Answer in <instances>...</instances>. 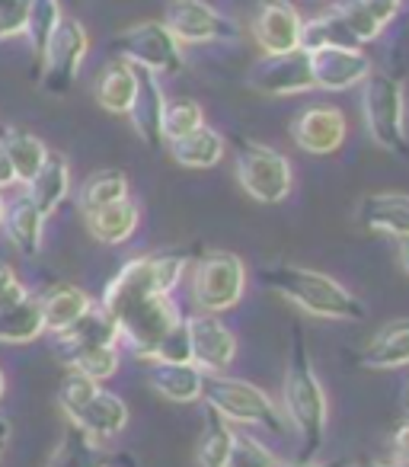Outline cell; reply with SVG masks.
Instances as JSON below:
<instances>
[{"label":"cell","instance_id":"6da1fadb","mask_svg":"<svg viewBox=\"0 0 409 467\" xmlns=\"http://www.w3.org/2000/svg\"><path fill=\"white\" fill-rule=\"evenodd\" d=\"M186 256L182 254H154L138 256L118 269L116 279L106 285L103 311L112 317L118 339L138 358H154L157 346L182 324L179 307L169 301V292L182 279Z\"/></svg>","mask_w":409,"mask_h":467},{"label":"cell","instance_id":"7a4b0ae2","mask_svg":"<svg viewBox=\"0 0 409 467\" xmlns=\"http://www.w3.org/2000/svg\"><path fill=\"white\" fill-rule=\"evenodd\" d=\"M262 282H266L269 288H275L281 298L294 301L301 311L313 314V317H323V320H362L364 317V305L355 295H349L339 282H332L330 275H323V273H313V269L281 263V266L262 269Z\"/></svg>","mask_w":409,"mask_h":467},{"label":"cell","instance_id":"3957f363","mask_svg":"<svg viewBox=\"0 0 409 467\" xmlns=\"http://www.w3.org/2000/svg\"><path fill=\"white\" fill-rule=\"evenodd\" d=\"M285 407L291 416L294 429L301 435V458L311 461L323 445L326 432V397L320 388L317 375L311 368V358L301 343V333L294 330V349L291 362H288V378H285Z\"/></svg>","mask_w":409,"mask_h":467},{"label":"cell","instance_id":"277c9868","mask_svg":"<svg viewBox=\"0 0 409 467\" xmlns=\"http://www.w3.org/2000/svg\"><path fill=\"white\" fill-rule=\"evenodd\" d=\"M58 403L71 420V426H77L80 432H87L97 441L116 439L128 426V407L116 394L103 390L97 381L77 375V371H71L61 381Z\"/></svg>","mask_w":409,"mask_h":467},{"label":"cell","instance_id":"5b68a950","mask_svg":"<svg viewBox=\"0 0 409 467\" xmlns=\"http://www.w3.org/2000/svg\"><path fill=\"white\" fill-rule=\"evenodd\" d=\"M362 112L368 135L390 154H409L406 135V106H403L400 80L387 74H368L362 90Z\"/></svg>","mask_w":409,"mask_h":467},{"label":"cell","instance_id":"8992f818","mask_svg":"<svg viewBox=\"0 0 409 467\" xmlns=\"http://www.w3.org/2000/svg\"><path fill=\"white\" fill-rule=\"evenodd\" d=\"M201 394L205 400L211 403L221 420H230V422H260V426L272 429L279 432L281 429V416L275 410V403L262 394L260 388L247 381H234V378H201Z\"/></svg>","mask_w":409,"mask_h":467},{"label":"cell","instance_id":"52a82bcc","mask_svg":"<svg viewBox=\"0 0 409 467\" xmlns=\"http://www.w3.org/2000/svg\"><path fill=\"white\" fill-rule=\"evenodd\" d=\"M237 180L256 202L275 205L291 192V163L266 144L240 141L237 144Z\"/></svg>","mask_w":409,"mask_h":467},{"label":"cell","instance_id":"ba28073f","mask_svg":"<svg viewBox=\"0 0 409 467\" xmlns=\"http://www.w3.org/2000/svg\"><path fill=\"white\" fill-rule=\"evenodd\" d=\"M247 288V269L230 254H209L195 263L192 273V298L205 314L230 311L243 298Z\"/></svg>","mask_w":409,"mask_h":467},{"label":"cell","instance_id":"9c48e42d","mask_svg":"<svg viewBox=\"0 0 409 467\" xmlns=\"http://www.w3.org/2000/svg\"><path fill=\"white\" fill-rule=\"evenodd\" d=\"M116 52L131 67L150 74H176L182 67V46L163 23L144 20L116 36Z\"/></svg>","mask_w":409,"mask_h":467},{"label":"cell","instance_id":"30bf717a","mask_svg":"<svg viewBox=\"0 0 409 467\" xmlns=\"http://www.w3.org/2000/svg\"><path fill=\"white\" fill-rule=\"evenodd\" d=\"M87 52H90V36H87L84 23L61 20L39 58L42 90L55 93V97L71 90V87L77 84V74H80V65H84Z\"/></svg>","mask_w":409,"mask_h":467},{"label":"cell","instance_id":"8fae6325","mask_svg":"<svg viewBox=\"0 0 409 467\" xmlns=\"http://www.w3.org/2000/svg\"><path fill=\"white\" fill-rule=\"evenodd\" d=\"M163 26L179 46H205V42H234L237 26L218 14L205 0H173L163 16Z\"/></svg>","mask_w":409,"mask_h":467},{"label":"cell","instance_id":"7c38bea8","mask_svg":"<svg viewBox=\"0 0 409 467\" xmlns=\"http://www.w3.org/2000/svg\"><path fill=\"white\" fill-rule=\"evenodd\" d=\"M250 87L262 97H298V93L313 90L311 58L304 48H294L285 55H266L256 61L250 74Z\"/></svg>","mask_w":409,"mask_h":467},{"label":"cell","instance_id":"4fadbf2b","mask_svg":"<svg viewBox=\"0 0 409 467\" xmlns=\"http://www.w3.org/2000/svg\"><path fill=\"white\" fill-rule=\"evenodd\" d=\"M189 349H192V365L205 371H224L237 356V339L215 314H195L186 320Z\"/></svg>","mask_w":409,"mask_h":467},{"label":"cell","instance_id":"5bb4252c","mask_svg":"<svg viewBox=\"0 0 409 467\" xmlns=\"http://www.w3.org/2000/svg\"><path fill=\"white\" fill-rule=\"evenodd\" d=\"M307 58H311L313 87H323V90H349L371 74V61L358 48H313L307 52Z\"/></svg>","mask_w":409,"mask_h":467},{"label":"cell","instance_id":"9a60e30c","mask_svg":"<svg viewBox=\"0 0 409 467\" xmlns=\"http://www.w3.org/2000/svg\"><path fill=\"white\" fill-rule=\"evenodd\" d=\"M291 138L307 154H332L345 141V116L332 106H313L294 119Z\"/></svg>","mask_w":409,"mask_h":467},{"label":"cell","instance_id":"2e32d148","mask_svg":"<svg viewBox=\"0 0 409 467\" xmlns=\"http://www.w3.org/2000/svg\"><path fill=\"white\" fill-rule=\"evenodd\" d=\"M135 74H138V90H135V99H131L128 119H131V125H135L138 138H141L148 148H160V144H163V109H167V97H163L157 74L141 71V67H135Z\"/></svg>","mask_w":409,"mask_h":467},{"label":"cell","instance_id":"e0dca14e","mask_svg":"<svg viewBox=\"0 0 409 467\" xmlns=\"http://www.w3.org/2000/svg\"><path fill=\"white\" fill-rule=\"evenodd\" d=\"M301 29L304 20L285 0H269L256 16V42L266 48V55H285L301 48Z\"/></svg>","mask_w":409,"mask_h":467},{"label":"cell","instance_id":"ac0fdd59","mask_svg":"<svg viewBox=\"0 0 409 467\" xmlns=\"http://www.w3.org/2000/svg\"><path fill=\"white\" fill-rule=\"evenodd\" d=\"M116 343H118L116 324H112L109 314L97 305L80 320H74L67 330L55 333V352H58L61 362H67V358L77 356V352L90 349V346H116Z\"/></svg>","mask_w":409,"mask_h":467},{"label":"cell","instance_id":"d6986e66","mask_svg":"<svg viewBox=\"0 0 409 467\" xmlns=\"http://www.w3.org/2000/svg\"><path fill=\"white\" fill-rule=\"evenodd\" d=\"M71 192V167H67L65 154L58 150H48L46 161H42L39 173L26 182V195L33 199V205L39 208L42 214H55L61 208V202Z\"/></svg>","mask_w":409,"mask_h":467},{"label":"cell","instance_id":"ffe728a7","mask_svg":"<svg viewBox=\"0 0 409 467\" xmlns=\"http://www.w3.org/2000/svg\"><path fill=\"white\" fill-rule=\"evenodd\" d=\"M358 218L371 231L390 234V237H400L409 241V195L403 192H377L368 195L358 208Z\"/></svg>","mask_w":409,"mask_h":467},{"label":"cell","instance_id":"44dd1931","mask_svg":"<svg viewBox=\"0 0 409 467\" xmlns=\"http://www.w3.org/2000/svg\"><path fill=\"white\" fill-rule=\"evenodd\" d=\"M4 231H7L10 244L20 250L23 256H36L42 250V227H46V214L33 205L29 195H20L4 208Z\"/></svg>","mask_w":409,"mask_h":467},{"label":"cell","instance_id":"7402d4cb","mask_svg":"<svg viewBox=\"0 0 409 467\" xmlns=\"http://www.w3.org/2000/svg\"><path fill=\"white\" fill-rule=\"evenodd\" d=\"M201 371L192 362H150L148 381L157 394L176 403H192L201 397Z\"/></svg>","mask_w":409,"mask_h":467},{"label":"cell","instance_id":"603a6c76","mask_svg":"<svg viewBox=\"0 0 409 467\" xmlns=\"http://www.w3.org/2000/svg\"><path fill=\"white\" fill-rule=\"evenodd\" d=\"M0 148H4L7 161L14 163L16 182H23V186L39 173L42 161H46V154H48L42 138H36L33 131L20 129V125H4V129H0Z\"/></svg>","mask_w":409,"mask_h":467},{"label":"cell","instance_id":"cb8c5ba5","mask_svg":"<svg viewBox=\"0 0 409 467\" xmlns=\"http://www.w3.org/2000/svg\"><path fill=\"white\" fill-rule=\"evenodd\" d=\"M87 231L97 237L99 244H125L131 234L138 231V205L131 199H122V202H112V205H103L97 212H87Z\"/></svg>","mask_w":409,"mask_h":467},{"label":"cell","instance_id":"d4e9b609","mask_svg":"<svg viewBox=\"0 0 409 467\" xmlns=\"http://www.w3.org/2000/svg\"><path fill=\"white\" fill-rule=\"evenodd\" d=\"M46 333L39 298L26 295L10 307H0V346H29Z\"/></svg>","mask_w":409,"mask_h":467},{"label":"cell","instance_id":"484cf974","mask_svg":"<svg viewBox=\"0 0 409 467\" xmlns=\"http://www.w3.org/2000/svg\"><path fill=\"white\" fill-rule=\"evenodd\" d=\"M138 90V74L128 61H112L99 71L97 84H93V93H97V103L103 109L116 112V116H128L131 99H135Z\"/></svg>","mask_w":409,"mask_h":467},{"label":"cell","instance_id":"4316f807","mask_svg":"<svg viewBox=\"0 0 409 467\" xmlns=\"http://www.w3.org/2000/svg\"><path fill=\"white\" fill-rule=\"evenodd\" d=\"M112 464H116V458L97 439L80 432L77 426H67L46 467H112Z\"/></svg>","mask_w":409,"mask_h":467},{"label":"cell","instance_id":"83f0119b","mask_svg":"<svg viewBox=\"0 0 409 467\" xmlns=\"http://www.w3.org/2000/svg\"><path fill=\"white\" fill-rule=\"evenodd\" d=\"M169 154H173L176 163L189 170H209L224 157V138L209 125H201V129L169 141Z\"/></svg>","mask_w":409,"mask_h":467},{"label":"cell","instance_id":"f1b7e54d","mask_svg":"<svg viewBox=\"0 0 409 467\" xmlns=\"http://www.w3.org/2000/svg\"><path fill=\"white\" fill-rule=\"evenodd\" d=\"M39 307H42V320H46V330L52 333H61L80 320L87 311L93 307V301L87 298V292H80L77 285H55L48 295L39 298Z\"/></svg>","mask_w":409,"mask_h":467},{"label":"cell","instance_id":"f546056e","mask_svg":"<svg viewBox=\"0 0 409 467\" xmlns=\"http://www.w3.org/2000/svg\"><path fill=\"white\" fill-rule=\"evenodd\" d=\"M362 365L368 368H403L409 365V320H396L381 330L362 352Z\"/></svg>","mask_w":409,"mask_h":467},{"label":"cell","instance_id":"4dcf8cb0","mask_svg":"<svg viewBox=\"0 0 409 467\" xmlns=\"http://www.w3.org/2000/svg\"><path fill=\"white\" fill-rule=\"evenodd\" d=\"M122 199H128V176L122 170H99V173L84 180V186L77 189V205L84 214Z\"/></svg>","mask_w":409,"mask_h":467},{"label":"cell","instance_id":"1f68e13d","mask_svg":"<svg viewBox=\"0 0 409 467\" xmlns=\"http://www.w3.org/2000/svg\"><path fill=\"white\" fill-rule=\"evenodd\" d=\"M61 20H65V16H61L58 0H33V4H29L23 36L29 39V48H33L36 58H42V52H46L48 39L55 36V29H58Z\"/></svg>","mask_w":409,"mask_h":467},{"label":"cell","instance_id":"d6a6232c","mask_svg":"<svg viewBox=\"0 0 409 467\" xmlns=\"http://www.w3.org/2000/svg\"><path fill=\"white\" fill-rule=\"evenodd\" d=\"M65 365H71V371L90 378V381H106L118 371V349L116 346H90V349L71 356Z\"/></svg>","mask_w":409,"mask_h":467},{"label":"cell","instance_id":"836d02e7","mask_svg":"<svg viewBox=\"0 0 409 467\" xmlns=\"http://www.w3.org/2000/svg\"><path fill=\"white\" fill-rule=\"evenodd\" d=\"M205 125V112L195 99H176V103H167L163 109V138L167 141H176V138L189 135V131L201 129Z\"/></svg>","mask_w":409,"mask_h":467},{"label":"cell","instance_id":"e575fe53","mask_svg":"<svg viewBox=\"0 0 409 467\" xmlns=\"http://www.w3.org/2000/svg\"><path fill=\"white\" fill-rule=\"evenodd\" d=\"M224 467H279L275 458L260 445V441L247 439V435H230V448L228 458H224Z\"/></svg>","mask_w":409,"mask_h":467},{"label":"cell","instance_id":"d590c367","mask_svg":"<svg viewBox=\"0 0 409 467\" xmlns=\"http://www.w3.org/2000/svg\"><path fill=\"white\" fill-rule=\"evenodd\" d=\"M211 413H215V410H211ZM230 435H234L230 426L215 413V422H211V429L205 432V439H201V464L224 467V458H228V448H230Z\"/></svg>","mask_w":409,"mask_h":467},{"label":"cell","instance_id":"8d00e7d4","mask_svg":"<svg viewBox=\"0 0 409 467\" xmlns=\"http://www.w3.org/2000/svg\"><path fill=\"white\" fill-rule=\"evenodd\" d=\"M33 0H0V39H16L26 29V14Z\"/></svg>","mask_w":409,"mask_h":467},{"label":"cell","instance_id":"74e56055","mask_svg":"<svg viewBox=\"0 0 409 467\" xmlns=\"http://www.w3.org/2000/svg\"><path fill=\"white\" fill-rule=\"evenodd\" d=\"M26 285H23L20 279H16V273L10 266H0V307H10L16 305V301L26 298Z\"/></svg>","mask_w":409,"mask_h":467},{"label":"cell","instance_id":"f35d334b","mask_svg":"<svg viewBox=\"0 0 409 467\" xmlns=\"http://www.w3.org/2000/svg\"><path fill=\"white\" fill-rule=\"evenodd\" d=\"M358 4H362L364 14H368L377 26H387V23L396 16V10H400L403 0H358Z\"/></svg>","mask_w":409,"mask_h":467},{"label":"cell","instance_id":"ab89813d","mask_svg":"<svg viewBox=\"0 0 409 467\" xmlns=\"http://www.w3.org/2000/svg\"><path fill=\"white\" fill-rule=\"evenodd\" d=\"M16 182V173H14V163L7 161V154H4V148H0V189H7Z\"/></svg>","mask_w":409,"mask_h":467},{"label":"cell","instance_id":"60d3db41","mask_svg":"<svg viewBox=\"0 0 409 467\" xmlns=\"http://www.w3.org/2000/svg\"><path fill=\"white\" fill-rule=\"evenodd\" d=\"M396 448H400V454L409 461V422L400 426V432H396Z\"/></svg>","mask_w":409,"mask_h":467},{"label":"cell","instance_id":"b9f144b4","mask_svg":"<svg viewBox=\"0 0 409 467\" xmlns=\"http://www.w3.org/2000/svg\"><path fill=\"white\" fill-rule=\"evenodd\" d=\"M7 435H10V426H7V420L0 416V458H4V451H7Z\"/></svg>","mask_w":409,"mask_h":467},{"label":"cell","instance_id":"7bdbcfd3","mask_svg":"<svg viewBox=\"0 0 409 467\" xmlns=\"http://www.w3.org/2000/svg\"><path fill=\"white\" fill-rule=\"evenodd\" d=\"M403 269H406V273H409V241H403Z\"/></svg>","mask_w":409,"mask_h":467},{"label":"cell","instance_id":"ee69618b","mask_svg":"<svg viewBox=\"0 0 409 467\" xmlns=\"http://www.w3.org/2000/svg\"><path fill=\"white\" fill-rule=\"evenodd\" d=\"M4 390H7V378H4V371H0V397H4Z\"/></svg>","mask_w":409,"mask_h":467},{"label":"cell","instance_id":"f6af8a7d","mask_svg":"<svg viewBox=\"0 0 409 467\" xmlns=\"http://www.w3.org/2000/svg\"><path fill=\"white\" fill-rule=\"evenodd\" d=\"M294 467H317V464H294ZM320 467H345V464H320Z\"/></svg>","mask_w":409,"mask_h":467},{"label":"cell","instance_id":"bcb514c9","mask_svg":"<svg viewBox=\"0 0 409 467\" xmlns=\"http://www.w3.org/2000/svg\"><path fill=\"white\" fill-rule=\"evenodd\" d=\"M4 208H7V202H4V195H0V224H4Z\"/></svg>","mask_w":409,"mask_h":467}]
</instances>
